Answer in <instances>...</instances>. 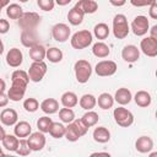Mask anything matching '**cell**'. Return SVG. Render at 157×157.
Masks as SVG:
<instances>
[{
    "mask_svg": "<svg viewBox=\"0 0 157 157\" xmlns=\"http://www.w3.org/2000/svg\"><path fill=\"white\" fill-rule=\"evenodd\" d=\"M29 82L28 74L23 70H15L11 75V87L7 91V97L12 102H20L26 93Z\"/></svg>",
    "mask_w": 157,
    "mask_h": 157,
    "instance_id": "1",
    "label": "cell"
},
{
    "mask_svg": "<svg viewBox=\"0 0 157 157\" xmlns=\"http://www.w3.org/2000/svg\"><path fill=\"white\" fill-rule=\"evenodd\" d=\"M92 40H93V34L88 29H82V31H77L76 33H74L71 36L70 43L74 49L81 50V49H85L88 45H91Z\"/></svg>",
    "mask_w": 157,
    "mask_h": 157,
    "instance_id": "2",
    "label": "cell"
},
{
    "mask_svg": "<svg viewBox=\"0 0 157 157\" xmlns=\"http://www.w3.org/2000/svg\"><path fill=\"white\" fill-rule=\"evenodd\" d=\"M130 32V26L128 23V18L123 13H118L113 18V34L118 39H124L128 37Z\"/></svg>",
    "mask_w": 157,
    "mask_h": 157,
    "instance_id": "3",
    "label": "cell"
},
{
    "mask_svg": "<svg viewBox=\"0 0 157 157\" xmlns=\"http://www.w3.org/2000/svg\"><path fill=\"white\" fill-rule=\"evenodd\" d=\"M75 77L78 83H86L92 75V65L85 59H80L74 65Z\"/></svg>",
    "mask_w": 157,
    "mask_h": 157,
    "instance_id": "4",
    "label": "cell"
},
{
    "mask_svg": "<svg viewBox=\"0 0 157 157\" xmlns=\"http://www.w3.org/2000/svg\"><path fill=\"white\" fill-rule=\"evenodd\" d=\"M113 117H114L115 123L121 128H129L134 123V114L129 109L124 108L123 105L113 110Z\"/></svg>",
    "mask_w": 157,
    "mask_h": 157,
    "instance_id": "5",
    "label": "cell"
},
{
    "mask_svg": "<svg viewBox=\"0 0 157 157\" xmlns=\"http://www.w3.org/2000/svg\"><path fill=\"white\" fill-rule=\"evenodd\" d=\"M40 23V16L37 12L28 11L23 12L18 18V26L21 29H36V27Z\"/></svg>",
    "mask_w": 157,
    "mask_h": 157,
    "instance_id": "6",
    "label": "cell"
},
{
    "mask_svg": "<svg viewBox=\"0 0 157 157\" xmlns=\"http://www.w3.org/2000/svg\"><path fill=\"white\" fill-rule=\"evenodd\" d=\"M130 29H131L132 33H134L135 36H137V37L145 36V34L148 32V29H150V22H148V20H147V17L144 16V15L136 16V17L132 20L131 25H130Z\"/></svg>",
    "mask_w": 157,
    "mask_h": 157,
    "instance_id": "7",
    "label": "cell"
},
{
    "mask_svg": "<svg viewBox=\"0 0 157 157\" xmlns=\"http://www.w3.org/2000/svg\"><path fill=\"white\" fill-rule=\"evenodd\" d=\"M28 77L33 82H40L47 74V64L44 61H33L27 71Z\"/></svg>",
    "mask_w": 157,
    "mask_h": 157,
    "instance_id": "8",
    "label": "cell"
},
{
    "mask_svg": "<svg viewBox=\"0 0 157 157\" xmlns=\"http://www.w3.org/2000/svg\"><path fill=\"white\" fill-rule=\"evenodd\" d=\"M117 70H118V65L113 60H102L97 63L94 67V72L97 74V76H101V77L113 76L117 72Z\"/></svg>",
    "mask_w": 157,
    "mask_h": 157,
    "instance_id": "9",
    "label": "cell"
},
{
    "mask_svg": "<svg viewBox=\"0 0 157 157\" xmlns=\"http://www.w3.org/2000/svg\"><path fill=\"white\" fill-rule=\"evenodd\" d=\"M27 142H28V146L32 151H42L45 146V142H47V139L44 136V132L42 131H37V132H31L28 136H27Z\"/></svg>",
    "mask_w": 157,
    "mask_h": 157,
    "instance_id": "10",
    "label": "cell"
},
{
    "mask_svg": "<svg viewBox=\"0 0 157 157\" xmlns=\"http://www.w3.org/2000/svg\"><path fill=\"white\" fill-rule=\"evenodd\" d=\"M140 50L146 56H150V58L157 56V39H155L150 36L142 38L140 42Z\"/></svg>",
    "mask_w": 157,
    "mask_h": 157,
    "instance_id": "11",
    "label": "cell"
},
{
    "mask_svg": "<svg viewBox=\"0 0 157 157\" xmlns=\"http://www.w3.org/2000/svg\"><path fill=\"white\" fill-rule=\"evenodd\" d=\"M70 33H71V29L66 23H56L52 27V36L56 42H60V43L66 42L70 37Z\"/></svg>",
    "mask_w": 157,
    "mask_h": 157,
    "instance_id": "12",
    "label": "cell"
},
{
    "mask_svg": "<svg viewBox=\"0 0 157 157\" xmlns=\"http://www.w3.org/2000/svg\"><path fill=\"white\" fill-rule=\"evenodd\" d=\"M121 58L126 63H135L140 59V49L134 44H128L121 50Z\"/></svg>",
    "mask_w": 157,
    "mask_h": 157,
    "instance_id": "13",
    "label": "cell"
},
{
    "mask_svg": "<svg viewBox=\"0 0 157 157\" xmlns=\"http://www.w3.org/2000/svg\"><path fill=\"white\" fill-rule=\"evenodd\" d=\"M23 61V54L18 48H11L6 54V63L11 67H18Z\"/></svg>",
    "mask_w": 157,
    "mask_h": 157,
    "instance_id": "14",
    "label": "cell"
},
{
    "mask_svg": "<svg viewBox=\"0 0 157 157\" xmlns=\"http://www.w3.org/2000/svg\"><path fill=\"white\" fill-rule=\"evenodd\" d=\"M0 121L5 126H12L18 121V115L17 112L12 108H5L0 113Z\"/></svg>",
    "mask_w": 157,
    "mask_h": 157,
    "instance_id": "15",
    "label": "cell"
},
{
    "mask_svg": "<svg viewBox=\"0 0 157 157\" xmlns=\"http://www.w3.org/2000/svg\"><path fill=\"white\" fill-rule=\"evenodd\" d=\"M135 148L140 153H148L153 148V140L150 136H140L135 142Z\"/></svg>",
    "mask_w": 157,
    "mask_h": 157,
    "instance_id": "16",
    "label": "cell"
},
{
    "mask_svg": "<svg viewBox=\"0 0 157 157\" xmlns=\"http://www.w3.org/2000/svg\"><path fill=\"white\" fill-rule=\"evenodd\" d=\"M21 43L26 48H31L38 43V37L34 29H22L21 32Z\"/></svg>",
    "mask_w": 157,
    "mask_h": 157,
    "instance_id": "17",
    "label": "cell"
},
{
    "mask_svg": "<svg viewBox=\"0 0 157 157\" xmlns=\"http://www.w3.org/2000/svg\"><path fill=\"white\" fill-rule=\"evenodd\" d=\"M75 7L81 10L85 15H91L98 10V4L94 0H78L75 4Z\"/></svg>",
    "mask_w": 157,
    "mask_h": 157,
    "instance_id": "18",
    "label": "cell"
},
{
    "mask_svg": "<svg viewBox=\"0 0 157 157\" xmlns=\"http://www.w3.org/2000/svg\"><path fill=\"white\" fill-rule=\"evenodd\" d=\"M114 102H117L118 104L120 105H125V104H129L132 99V94L130 92V90L125 88V87H120L117 90L115 94H114Z\"/></svg>",
    "mask_w": 157,
    "mask_h": 157,
    "instance_id": "19",
    "label": "cell"
},
{
    "mask_svg": "<svg viewBox=\"0 0 157 157\" xmlns=\"http://www.w3.org/2000/svg\"><path fill=\"white\" fill-rule=\"evenodd\" d=\"M13 132H15V135H16L18 139L27 137V136L32 132V126H31V124H29L28 121L21 120V121H17V123L15 124Z\"/></svg>",
    "mask_w": 157,
    "mask_h": 157,
    "instance_id": "20",
    "label": "cell"
},
{
    "mask_svg": "<svg viewBox=\"0 0 157 157\" xmlns=\"http://www.w3.org/2000/svg\"><path fill=\"white\" fill-rule=\"evenodd\" d=\"M93 140L98 144H105L110 140V131L105 126H98L93 130Z\"/></svg>",
    "mask_w": 157,
    "mask_h": 157,
    "instance_id": "21",
    "label": "cell"
},
{
    "mask_svg": "<svg viewBox=\"0 0 157 157\" xmlns=\"http://www.w3.org/2000/svg\"><path fill=\"white\" fill-rule=\"evenodd\" d=\"M40 109L43 110V113L45 114H54L59 110V102L55 98H45L42 103H40Z\"/></svg>",
    "mask_w": 157,
    "mask_h": 157,
    "instance_id": "22",
    "label": "cell"
},
{
    "mask_svg": "<svg viewBox=\"0 0 157 157\" xmlns=\"http://www.w3.org/2000/svg\"><path fill=\"white\" fill-rule=\"evenodd\" d=\"M45 53H47V49L38 43L29 48V58L33 61H43L45 59Z\"/></svg>",
    "mask_w": 157,
    "mask_h": 157,
    "instance_id": "23",
    "label": "cell"
},
{
    "mask_svg": "<svg viewBox=\"0 0 157 157\" xmlns=\"http://www.w3.org/2000/svg\"><path fill=\"white\" fill-rule=\"evenodd\" d=\"M134 101L139 107L146 108V107H148L151 104L152 98H151V94L147 91H137L135 93V96H134Z\"/></svg>",
    "mask_w": 157,
    "mask_h": 157,
    "instance_id": "24",
    "label": "cell"
},
{
    "mask_svg": "<svg viewBox=\"0 0 157 157\" xmlns=\"http://www.w3.org/2000/svg\"><path fill=\"white\" fill-rule=\"evenodd\" d=\"M92 53H93L94 56L103 59V58H107L110 54V48L104 42H97L92 47Z\"/></svg>",
    "mask_w": 157,
    "mask_h": 157,
    "instance_id": "25",
    "label": "cell"
},
{
    "mask_svg": "<svg viewBox=\"0 0 157 157\" xmlns=\"http://www.w3.org/2000/svg\"><path fill=\"white\" fill-rule=\"evenodd\" d=\"M60 102L64 107L66 108H74L75 105H77L78 103V98L76 96L75 92H71V91H67V92H64L61 94V98H60Z\"/></svg>",
    "mask_w": 157,
    "mask_h": 157,
    "instance_id": "26",
    "label": "cell"
},
{
    "mask_svg": "<svg viewBox=\"0 0 157 157\" xmlns=\"http://www.w3.org/2000/svg\"><path fill=\"white\" fill-rule=\"evenodd\" d=\"M83 17H85V13H83L81 10H78L77 7H75V6H74V7L69 11V13H67L69 23L72 25V26H78V25H81L82 21H83Z\"/></svg>",
    "mask_w": 157,
    "mask_h": 157,
    "instance_id": "27",
    "label": "cell"
},
{
    "mask_svg": "<svg viewBox=\"0 0 157 157\" xmlns=\"http://www.w3.org/2000/svg\"><path fill=\"white\" fill-rule=\"evenodd\" d=\"M97 104H98V107H99L101 109H104V110L110 109V108L113 107V104H114V98H113L112 94H109V93H107V92H103V93H101V94L98 96V98H97Z\"/></svg>",
    "mask_w": 157,
    "mask_h": 157,
    "instance_id": "28",
    "label": "cell"
},
{
    "mask_svg": "<svg viewBox=\"0 0 157 157\" xmlns=\"http://www.w3.org/2000/svg\"><path fill=\"white\" fill-rule=\"evenodd\" d=\"M78 104H80V107H81L82 109H85V110H91V109H93V108L96 107V104H97V98H96L93 94H91V93H86V94H83V96L80 98Z\"/></svg>",
    "mask_w": 157,
    "mask_h": 157,
    "instance_id": "29",
    "label": "cell"
},
{
    "mask_svg": "<svg viewBox=\"0 0 157 157\" xmlns=\"http://www.w3.org/2000/svg\"><path fill=\"white\" fill-rule=\"evenodd\" d=\"M18 137L16 135H7L4 137V140L1 141L2 142V147L10 152H16L17 147H18Z\"/></svg>",
    "mask_w": 157,
    "mask_h": 157,
    "instance_id": "30",
    "label": "cell"
},
{
    "mask_svg": "<svg viewBox=\"0 0 157 157\" xmlns=\"http://www.w3.org/2000/svg\"><path fill=\"white\" fill-rule=\"evenodd\" d=\"M109 33H110V29H109V27H108L107 23L101 22V23H97V25L93 27V34H94V37H96L97 39H99V40H103V39H105V38H108Z\"/></svg>",
    "mask_w": 157,
    "mask_h": 157,
    "instance_id": "31",
    "label": "cell"
},
{
    "mask_svg": "<svg viewBox=\"0 0 157 157\" xmlns=\"http://www.w3.org/2000/svg\"><path fill=\"white\" fill-rule=\"evenodd\" d=\"M63 56H64L63 52H61L59 48H56V47H52V48L47 49L45 58H47L50 63H53V64L60 63V61L63 60Z\"/></svg>",
    "mask_w": 157,
    "mask_h": 157,
    "instance_id": "32",
    "label": "cell"
},
{
    "mask_svg": "<svg viewBox=\"0 0 157 157\" xmlns=\"http://www.w3.org/2000/svg\"><path fill=\"white\" fill-rule=\"evenodd\" d=\"M98 119H99V117H98V114L96 113V112H93L92 109L91 110H87L83 115H82V118H81V121L90 129V128H92V126H94L97 123H98Z\"/></svg>",
    "mask_w": 157,
    "mask_h": 157,
    "instance_id": "33",
    "label": "cell"
},
{
    "mask_svg": "<svg viewBox=\"0 0 157 157\" xmlns=\"http://www.w3.org/2000/svg\"><path fill=\"white\" fill-rule=\"evenodd\" d=\"M23 13L22 7L18 4H9L6 6V15L11 20H18Z\"/></svg>",
    "mask_w": 157,
    "mask_h": 157,
    "instance_id": "34",
    "label": "cell"
},
{
    "mask_svg": "<svg viewBox=\"0 0 157 157\" xmlns=\"http://www.w3.org/2000/svg\"><path fill=\"white\" fill-rule=\"evenodd\" d=\"M49 135L52 137H54V139L64 137V135H65V126H64V124L53 121L52 125H50V129H49Z\"/></svg>",
    "mask_w": 157,
    "mask_h": 157,
    "instance_id": "35",
    "label": "cell"
},
{
    "mask_svg": "<svg viewBox=\"0 0 157 157\" xmlns=\"http://www.w3.org/2000/svg\"><path fill=\"white\" fill-rule=\"evenodd\" d=\"M59 118H60V120H61L63 123L69 124V123H71V121L75 119V112H74L71 108L64 107V108L59 109Z\"/></svg>",
    "mask_w": 157,
    "mask_h": 157,
    "instance_id": "36",
    "label": "cell"
},
{
    "mask_svg": "<svg viewBox=\"0 0 157 157\" xmlns=\"http://www.w3.org/2000/svg\"><path fill=\"white\" fill-rule=\"evenodd\" d=\"M52 123H53L52 118L44 115V117H40V118L37 120V128H38L39 131H42V132L45 134V132H49V129H50Z\"/></svg>",
    "mask_w": 157,
    "mask_h": 157,
    "instance_id": "37",
    "label": "cell"
},
{
    "mask_svg": "<svg viewBox=\"0 0 157 157\" xmlns=\"http://www.w3.org/2000/svg\"><path fill=\"white\" fill-rule=\"evenodd\" d=\"M23 108L28 113H34V112H37L39 109V102L33 97L26 98L23 101Z\"/></svg>",
    "mask_w": 157,
    "mask_h": 157,
    "instance_id": "38",
    "label": "cell"
},
{
    "mask_svg": "<svg viewBox=\"0 0 157 157\" xmlns=\"http://www.w3.org/2000/svg\"><path fill=\"white\" fill-rule=\"evenodd\" d=\"M64 137H66V140L70 141V142H75V141H77L80 139V135L77 134L75 128L71 125V123H69L67 126H65V135H64Z\"/></svg>",
    "mask_w": 157,
    "mask_h": 157,
    "instance_id": "39",
    "label": "cell"
},
{
    "mask_svg": "<svg viewBox=\"0 0 157 157\" xmlns=\"http://www.w3.org/2000/svg\"><path fill=\"white\" fill-rule=\"evenodd\" d=\"M32 152V150L29 148L28 146V142H27V139L22 137L18 140V147L16 150V153L20 155V156H28L29 153Z\"/></svg>",
    "mask_w": 157,
    "mask_h": 157,
    "instance_id": "40",
    "label": "cell"
},
{
    "mask_svg": "<svg viewBox=\"0 0 157 157\" xmlns=\"http://www.w3.org/2000/svg\"><path fill=\"white\" fill-rule=\"evenodd\" d=\"M71 125L75 128V130L77 131V134L80 135V137H82V136H85V135L87 134L88 128L81 121V119H74V120L71 121Z\"/></svg>",
    "mask_w": 157,
    "mask_h": 157,
    "instance_id": "41",
    "label": "cell"
},
{
    "mask_svg": "<svg viewBox=\"0 0 157 157\" xmlns=\"http://www.w3.org/2000/svg\"><path fill=\"white\" fill-rule=\"evenodd\" d=\"M37 5L40 10L48 12L52 11L55 6V0H37Z\"/></svg>",
    "mask_w": 157,
    "mask_h": 157,
    "instance_id": "42",
    "label": "cell"
},
{
    "mask_svg": "<svg viewBox=\"0 0 157 157\" xmlns=\"http://www.w3.org/2000/svg\"><path fill=\"white\" fill-rule=\"evenodd\" d=\"M130 4L135 7H144V6H150L151 4L156 2V0H129Z\"/></svg>",
    "mask_w": 157,
    "mask_h": 157,
    "instance_id": "43",
    "label": "cell"
},
{
    "mask_svg": "<svg viewBox=\"0 0 157 157\" xmlns=\"http://www.w3.org/2000/svg\"><path fill=\"white\" fill-rule=\"evenodd\" d=\"M10 31V23L5 18H0V34H5Z\"/></svg>",
    "mask_w": 157,
    "mask_h": 157,
    "instance_id": "44",
    "label": "cell"
},
{
    "mask_svg": "<svg viewBox=\"0 0 157 157\" xmlns=\"http://www.w3.org/2000/svg\"><path fill=\"white\" fill-rule=\"evenodd\" d=\"M148 15L151 18L157 20V2H153L150 5V10H148Z\"/></svg>",
    "mask_w": 157,
    "mask_h": 157,
    "instance_id": "45",
    "label": "cell"
},
{
    "mask_svg": "<svg viewBox=\"0 0 157 157\" xmlns=\"http://www.w3.org/2000/svg\"><path fill=\"white\" fill-rule=\"evenodd\" d=\"M9 97H7V94L5 93V92H1L0 93V108H4V107H6L7 105V103H9Z\"/></svg>",
    "mask_w": 157,
    "mask_h": 157,
    "instance_id": "46",
    "label": "cell"
},
{
    "mask_svg": "<svg viewBox=\"0 0 157 157\" xmlns=\"http://www.w3.org/2000/svg\"><path fill=\"white\" fill-rule=\"evenodd\" d=\"M109 2H110V5H113L115 7H121L125 5L126 0H109Z\"/></svg>",
    "mask_w": 157,
    "mask_h": 157,
    "instance_id": "47",
    "label": "cell"
},
{
    "mask_svg": "<svg viewBox=\"0 0 157 157\" xmlns=\"http://www.w3.org/2000/svg\"><path fill=\"white\" fill-rule=\"evenodd\" d=\"M148 31H150V37H152V38L157 39V25L152 26V28H151V29H148Z\"/></svg>",
    "mask_w": 157,
    "mask_h": 157,
    "instance_id": "48",
    "label": "cell"
},
{
    "mask_svg": "<svg viewBox=\"0 0 157 157\" xmlns=\"http://www.w3.org/2000/svg\"><path fill=\"white\" fill-rule=\"evenodd\" d=\"M71 2V0H55V4L59 6H66Z\"/></svg>",
    "mask_w": 157,
    "mask_h": 157,
    "instance_id": "49",
    "label": "cell"
},
{
    "mask_svg": "<svg viewBox=\"0 0 157 157\" xmlns=\"http://www.w3.org/2000/svg\"><path fill=\"white\" fill-rule=\"evenodd\" d=\"M9 4H10V0H0V12H1V10H2L4 7H6Z\"/></svg>",
    "mask_w": 157,
    "mask_h": 157,
    "instance_id": "50",
    "label": "cell"
},
{
    "mask_svg": "<svg viewBox=\"0 0 157 157\" xmlns=\"http://www.w3.org/2000/svg\"><path fill=\"white\" fill-rule=\"evenodd\" d=\"M5 90H6V82L2 78H0V93L5 92Z\"/></svg>",
    "mask_w": 157,
    "mask_h": 157,
    "instance_id": "51",
    "label": "cell"
},
{
    "mask_svg": "<svg viewBox=\"0 0 157 157\" xmlns=\"http://www.w3.org/2000/svg\"><path fill=\"white\" fill-rule=\"evenodd\" d=\"M6 136V132H5V129L0 125V141H2L4 140V137Z\"/></svg>",
    "mask_w": 157,
    "mask_h": 157,
    "instance_id": "52",
    "label": "cell"
},
{
    "mask_svg": "<svg viewBox=\"0 0 157 157\" xmlns=\"http://www.w3.org/2000/svg\"><path fill=\"white\" fill-rule=\"evenodd\" d=\"M91 156H110V153H108V152H93Z\"/></svg>",
    "mask_w": 157,
    "mask_h": 157,
    "instance_id": "53",
    "label": "cell"
},
{
    "mask_svg": "<svg viewBox=\"0 0 157 157\" xmlns=\"http://www.w3.org/2000/svg\"><path fill=\"white\" fill-rule=\"evenodd\" d=\"M4 53V43H2V40L0 39V55Z\"/></svg>",
    "mask_w": 157,
    "mask_h": 157,
    "instance_id": "54",
    "label": "cell"
},
{
    "mask_svg": "<svg viewBox=\"0 0 157 157\" xmlns=\"http://www.w3.org/2000/svg\"><path fill=\"white\" fill-rule=\"evenodd\" d=\"M0 156H4V151H2V146H0Z\"/></svg>",
    "mask_w": 157,
    "mask_h": 157,
    "instance_id": "55",
    "label": "cell"
},
{
    "mask_svg": "<svg viewBox=\"0 0 157 157\" xmlns=\"http://www.w3.org/2000/svg\"><path fill=\"white\" fill-rule=\"evenodd\" d=\"M18 1H20V2H27L28 0H18Z\"/></svg>",
    "mask_w": 157,
    "mask_h": 157,
    "instance_id": "56",
    "label": "cell"
}]
</instances>
